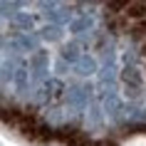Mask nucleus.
<instances>
[{"instance_id":"nucleus-1","label":"nucleus","mask_w":146,"mask_h":146,"mask_svg":"<svg viewBox=\"0 0 146 146\" xmlns=\"http://www.w3.org/2000/svg\"><path fill=\"white\" fill-rule=\"evenodd\" d=\"M92 92L94 87L92 84H72L67 87V92H64V109H67L72 116H82L87 114V109L92 104Z\"/></svg>"},{"instance_id":"nucleus-2","label":"nucleus","mask_w":146,"mask_h":146,"mask_svg":"<svg viewBox=\"0 0 146 146\" xmlns=\"http://www.w3.org/2000/svg\"><path fill=\"white\" fill-rule=\"evenodd\" d=\"M50 52L47 50H37V52L30 54V82L37 89L40 84H45L50 79Z\"/></svg>"},{"instance_id":"nucleus-3","label":"nucleus","mask_w":146,"mask_h":146,"mask_svg":"<svg viewBox=\"0 0 146 146\" xmlns=\"http://www.w3.org/2000/svg\"><path fill=\"white\" fill-rule=\"evenodd\" d=\"M119 82H121L126 89H139V92H144V72L136 67V64H124L121 72H119Z\"/></svg>"},{"instance_id":"nucleus-4","label":"nucleus","mask_w":146,"mask_h":146,"mask_svg":"<svg viewBox=\"0 0 146 146\" xmlns=\"http://www.w3.org/2000/svg\"><path fill=\"white\" fill-rule=\"evenodd\" d=\"M69 32L74 35V40H82L84 35H89V32L94 30V15L92 13H79V15H74V20L67 25Z\"/></svg>"},{"instance_id":"nucleus-5","label":"nucleus","mask_w":146,"mask_h":146,"mask_svg":"<svg viewBox=\"0 0 146 146\" xmlns=\"http://www.w3.org/2000/svg\"><path fill=\"white\" fill-rule=\"evenodd\" d=\"M104 116H109V119L116 121V124H121L124 119H126V104L121 102L119 94H111V97L104 99Z\"/></svg>"},{"instance_id":"nucleus-6","label":"nucleus","mask_w":146,"mask_h":146,"mask_svg":"<svg viewBox=\"0 0 146 146\" xmlns=\"http://www.w3.org/2000/svg\"><path fill=\"white\" fill-rule=\"evenodd\" d=\"M72 69L79 77H92V74H99V62L94 60V54H82L79 62L72 64Z\"/></svg>"},{"instance_id":"nucleus-7","label":"nucleus","mask_w":146,"mask_h":146,"mask_svg":"<svg viewBox=\"0 0 146 146\" xmlns=\"http://www.w3.org/2000/svg\"><path fill=\"white\" fill-rule=\"evenodd\" d=\"M35 23H37V15L25 13V10H17L15 15L10 17V27H15L17 32H32L35 30Z\"/></svg>"},{"instance_id":"nucleus-8","label":"nucleus","mask_w":146,"mask_h":146,"mask_svg":"<svg viewBox=\"0 0 146 146\" xmlns=\"http://www.w3.org/2000/svg\"><path fill=\"white\" fill-rule=\"evenodd\" d=\"M84 54V45H82V40H69V42H64L60 50V57L64 62H69V64H74V62H79V57Z\"/></svg>"},{"instance_id":"nucleus-9","label":"nucleus","mask_w":146,"mask_h":146,"mask_svg":"<svg viewBox=\"0 0 146 146\" xmlns=\"http://www.w3.org/2000/svg\"><path fill=\"white\" fill-rule=\"evenodd\" d=\"M104 107H102L97 99H92V104H89V109H87V126L89 129H102L104 126Z\"/></svg>"},{"instance_id":"nucleus-10","label":"nucleus","mask_w":146,"mask_h":146,"mask_svg":"<svg viewBox=\"0 0 146 146\" xmlns=\"http://www.w3.org/2000/svg\"><path fill=\"white\" fill-rule=\"evenodd\" d=\"M62 35H64V27H57V25H42L37 30V37L42 40V42H60Z\"/></svg>"},{"instance_id":"nucleus-11","label":"nucleus","mask_w":146,"mask_h":146,"mask_svg":"<svg viewBox=\"0 0 146 146\" xmlns=\"http://www.w3.org/2000/svg\"><path fill=\"white\" fill-rule=\"evenodd\" d=\"M13 84H15V89H17L20 94H25V89H27V84H30V67H25L23 62H20V67L15 69Z\"/></svg>"},{"instance_id":"nucleus-12","label":"nucleus","mask_w":146,"mask_h":146,"mask_svg":"<svg viewBox=\"0 0 146 146\" xmlns=\"http://www.w3.org/2000/svg\"><path fill=\"white\" fill-rule=\"evenodd\" d=\"M69 67H72V64H69V62H64L62 57H57V60H54V74H60V77H62V74H67V72H69Z\"/></svg>"},{"instance_id":"nucleus-13","label":"nucleus","mask_w":146,"mask_h":146,"mask_svg":"<svg viewBox=\"0 0 146 146\" xmlns=\"http://www.w3.org/2000/svg\"><path fill=\"white\" fill-rule=\"evenodd\" d=\"M92 146H116V141H111V139H97V141H92Z\"/></svg>"},{"instance_id":"nucleus-14","label":"nucleus","mask_w":146,"mask_h":146,"mask_svg":"<svg viewBox=\"0 0 146 146\" xmlns=\"http://www.w3.org/2000/svg\"><path fill=\"white\" fill-rule=\"evenodd\" d=\"M0 64H3V60H0Z\"/></svg>"}]
</instances>
